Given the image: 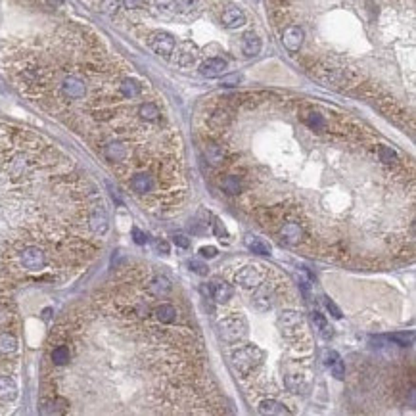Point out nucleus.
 <instances>
[{"label": "nucleus", "mask_w": 416, "mask_h": 416, "mask_svg": "<svg viewBox=\"0 0 416 416\" xmlns=\"http://www.w3.org/2000/svg\"><path fill=\"white\" fill-rule=\"evenodd\" d=\"M0 66L27 100L81 134L121 181L150 173L179 202L181 138L150 83L92 31L58 25L0 43Z\"/></svg>", "instance_id": "nucleus-1"}, {"label": "nucleus", "mask_w": 416, "mask_h": 416, "mask_svg": "<svg viewBox=\"0 0 416 416\" xmlns=\"http://www.w3.org/2000/svg\"><path fill=\"white\" fill-rule=\"evenodd\" d=\"M288 54L324 87L414 123V0H267Z\"/></svg>", "instance_id": "nucleus-2"}, {"label": "nucleus", "mask_w": 416, "mask_h": 416, "mask_svg": "<svg viewBox=\"0 0 416 416\" xmlns=\"http://www.w3.org/2000/svg\"><path fill=\"white\" fill-rule=\"evenodd\" d=\"M108 227L98 188L71 157L35 132L0 123V334L15 328V286L33 282L25 249L46 246L87 267ZM14 368L0 357V376Z\"/></svg>", "instance_id": "nucleus-3"}, {"label": "nucleus", "mask_w": 416, "mask_h": 416, "mask_svg": "<svg viewBox=\"0 0 416 416\" xmlns=\"http://www.w3.org/2000/svg\"><path fill=\"white\" fill-rule=\"evenodd\" d=\"M265 361V351L255 343H246L232 351L234 368L240 376H251Z\"/></svg>", "instance_id": "nucleus-4"}, {"label": "nucleus", "mask_w": 416, "mask_h": 416, "mask_svg": "<svg viewBox=\"0 0 416 416\" xmlns=\"http://www.w3.org/2000/svg\"><path fill=\"white\" fill-rule=\"evenodd\" d=\"M278 326L282 330L284 338L288 340H298L300 334H303L305 330V319L300 311H293V309H286L278 314Z\"/></svg>", "instance_id": "nucleus-5"}, {"label": "nucleus", "mask_w": 416, "mask_h": 416, "mask_svg": "<svg viewBox=\"0 0 416 416\" xmlns=\"http://www.w3.org/2000/svg\"><path fill=\"white\" fill-rule=\"evenodd\" d=\"M146 44L152 48L153 52H155V54H157V56H161V58H173V52H175L176 41H175V37H173V33L163 31V29H157V31L148 33Z\"/></svg>", "instance_id": "nucleus-6"}, {"label": "nucleus", "mask_w": 416, "mask_h": 416, "mask_svg": "<svg viewBox=\"0 0 416 416\" xmlns=\"http://www.w3.org/2000/svg\"><path fill=\"white\" fill-rule=\"evenodd\" d=\"M219 328L223 338H225V342L228 343L240 342L248 334V324L244 321V316H238V314H228L225 319H221Z\"/></svg>", "instance_id": "nucleus-7"}, {"label": "nucleus", "mask_w": 416, "mask_h": 416, "mask_svg": "<svg viewBox=\"0 0 416 416\" xmlns=\"http://www.w3.org/2000/svg\"><path fill=\"white\" fill-rule=\"evenodd\" d=\"M278 234H280V242L290 246V248H300L307 242L305 238V230L301 227L300 223H293V221H286L280 225L278 228Z\"/></svg>", "instance_id": "nucleus-8"}, {"label": "nucleus", "mask_w": 416, "mask_h": 416, "mask_svg": "<svg viewBox=\"0 0 416 416\" xmlns=\"http://www.w3.org/2000/svg\"><path fill=\"white\" fill-rule=\"evenodd\" d=\"M265 276H267L265 267H261V265H248V267H244L242 270H238L234 278H236V282H238L244 290H251V288H257V286L261 284L265 280Z\"/></svg>", "instance_id": "nucleus-9"}, {"label": "nucleus", "mask_w": 416, "mask_h": 416, "mask_svg": "<svg viewBox=\"0 0 416 416\" xmlns=\"http://www.w3.org/2000/svg\"><path fill=\"white\" fill-rule=\"evenodd\" d=\"M246 14L242 12V8H238L236 4H230V2H227L225 4V8L221 10V25L225 27V29H238V27H242V25H246Z\"/></svg>", "instance_id": "nucleus-10"}, {"label": "nucleus", "mask_w": 416, "mask_h": 416, "mask_svg": "<svg viewBox=\"0 0 416 416\" xmlns=\"http://www.w3.org/2000/svg\"><path fill=\"white\" fill-rule=\"evenodd\" d=\"M200 75H204L207 79H215V77H223L228 69V62L223 56H209L200 64Z\"/></svg>", "instance_id": "nucleus-11"}, {"label": "nucleus", "mask_w": 416, "mask_h": 416, "mask_svg": "<svg viewBox=\"0 0 416 416\" xmlns=\"http://www.w3.org/2000/svg\"><path fill=\"white\" fill-rule=\"evenodd\" d=\"M272 300H274V286L270 282H261L255 288V293H253V305L259 311H269V309H272V303H274Z\"/></svg>", "instance_id": "nucleus-12"}, {"label": "nucleus", "mask_w": 416, "mask_h": 416, "mask_svg": "<svg viewBox=\"0 0 416 416\" xmlns=\"http://www.w3.org/2000/svg\"><path fill=\"white\" fill-rule=\"evenodd\" d=\"M148 290L160 298V300H167L171 292H173V284L167 276H161V274H153V276H148Z\"/></svg>", "instance_id": "nucleus-13"}, {"label": "nucleus", "mask_w": 416, "mask_h": 416, "mask_svg": "<svg viewBox=\"0 0 416 416\" xmlns=\"http://www.w3.org/2000/svg\"><path fill=\"white\" fill-rule=\"evenodd\" d=\"M153 316L163 324H175L179 321V309L175 303L161 301L157 305H153Z\"/></svg>", "instance_id": "nucleus-14"}, {"label": "nucleus", "mask_w": 416, "mask_h": 416, "mask_svg": "<svg viewBox=\"0 0 416 416\" xmlns=\"http://www.w3.org/2000/svg\"><path fill=\"white\" fill-rule=\"evenodd\" d=\"M261 38L257 37V33L253 31H248L242 35V43H240V48H242V54L246 58H255L257 54L261 52Z\"/></svg>", "instance_id": "nucleus-15"}, {"label": "nucleus", "mask_w": 416, "mask_h": 416, "mask_svg": "<svg viewBox=\"0 0 416 416\" xmlns=\"http://www.w3.org/2000/svg\"><path fill=\"white\" fill-rule=\"evenodd\" d=\"M211 293H213V298H215L217 303H227L228 300H232L234 290H232V286L227 284L225 280L215 278V280L211 282Z\"/></svg>", "instance_id": "nucleus-16"}, {"label": "nucleus", "mask_w": 416, "mask_h": 416, "mask_svg": "<svg viewBox=\"0 0 416 416\" xmlns=\"http://www.w3.org/2000/svg\"><path fill=\"white\" fill-rule=\"evenodd\" d=\"M257 410L261 414H290V410L286 409L284 403L276 401L274 397H269V399L257 403Z\"/></svg>", "instance_id": "nucleus-17"}, {"label": "nucleus", "mask_w": 416, "mask_h": 416, "mask_svg": "<svg viewBox=\"0 0 416 416\" xmlns=\"http://www.w3.org/2000/svg\"><path fill=\"white\" fill-rule=\"evenodd\" d=\"M246 246H248L253 253H257V255H270V244L267 240H263V238H257V236H246Z\"/></svg>", "instance_id": "nucleus-18"}, {"label": "nucleus", "mask_w": 416, "mask_h": 416, "mask_svg": "<svg viewBox=\"0 0 416 416\" xmlns=\"http://www.w3.org/2000/svg\"><path fill=\"white\" fill-rule=\"evenodd\" d=\"M313 322H314V326L321 330V334H322V338H324V340H330V338H332V334H334V332H332V326H330L328 322H326V319H324V314L319 313V311H314V313H313Z\"/></svg>", "instance_id": "nucleus-19"}, {"label": "nucleus", "mask_w": 416, "mask_h": 416, "mask_svg": "<svg viewBox=\"0 0 416 416\" xmlns=\"http://www.w3.org/2000/svg\"><path fill=\"white\" fill-rule=\"evenodd\" d=\"M121 8V0H102L100 2V12L106 15H115Z\"/></svg>", "instance_id": "nucleus-20"}, {"label": "nucleus", "mask_w": 416, "mask_h": 416, "mask_svg": "<svg viewBox=\"0 0 416 416\" xmlns=\"http://www.w3.org/2000/svg\"><path fill=\"white\" fill-rule=\"evenodd\" d=\"M190 269H192V272L200 274V276H205V274L209 272V267H207L204 261H197V259H192V261H190Z\"/></svg>", "instance_id": "nucleus-21"}, {"label": "nucleus", "mask_w": 416, "mask_h": 416, "mask_svg": "<svg viewBox=\"0 0 416 416\" xmlns=\"http://www.w3.org/2000/svg\"><path fill=\"white\" fill-rule=\"evenodd\" d=\"M389 340H391V342H395L397 345L407 347V345H410V342H412V334H405V332H401V334H391V336H389Z\"/></svg>", "instance_id": "nucleus-22"}, {"label": "nucleus", "mask_w": 416, "mask_h": 416, "mask_svg": "<svg viewBox=\"0 0 416 416\" xmlns=\"http://www.w3.org/2000/svg\"><path fill=\"white\" fill-rule=\"evenodd\" d=\"M330 366H332V372H334V376H336L338 380L345 378V365H343L340 359H338V361H334Z\"/></svg>", "instance_id": "nucleus-23"}, {"label": "nucleus", "mask_w": 416, "mask_h": 416, "mask_svg": "<svg viewBox=\"0 0 416 416\" xmlns=\"http://www.w3.org/2000/svg\"><path fill=\"white\" fill-rule=\"evenodd\" d=\"M338 359H340V355H338L334 349H326L322 353V361H324V365H328V366L332 365L334 361H338Z\"/></svg>", "instance_id": "nucleus-24"}, {"label": "nucleus", "mask_w": 416, "mask_h": 416, "mask_svg": "<svg viewBox=\"0 0 416 416\" xmlns=\"http://www.w3.org/2000/svg\"><path fill=\"white\" fill-rule=\"evenodd\" d=\"M324 305H326V309H328L330 313H332V316H336V319H342V311L336 307V303L330 300V298H324Z\"/></svg>", "instance_id": "nucleus-25"}, {"label": "nucleus", "mask_w": 416, "mask_h": 416, "mask_svg": "<svg viewBox=\"0 0 416 416\" xmlns=\"http://www.w3.org/2000/svg\"><path fill=\"white\" fill-rule=\"evenodd\" d=\"M213 230H215V234L219 236L221 240H223V238H227V236H228L227 228H225V225H223V223H221L219 219H215V223H213Z\"/></svg>", "instance_id": "nucleus-26"}, {"label": "nucleus", "mask_w": 416, "mask_h": 416, "mask_svg": "<svg viewBox=\"0 0 416 416\" xmlns=\"http://www.w3.org/2000/svg\"><path fill=\"white\" fill-rule=\"evenodd\" d=\"M123 4L127 10H138L146 6V0H123Z\"/></svg>", "instance_id": "nucleus-27"}, {"label": "nucleus", "mask_w": 416, "mask_h": 416, "mask_svg": "<svg viewBox=\"0 0 416 416\" xmlns=\"http://www.w3.org/2000/svg\"><path fill=\"white\" fill-rule=\"evenodd\" d=\"M200 255L205 257V259H213V257H217V248H213V246H204V248L200 249Z\"/></svg>", "instance_id": "nucleus-28"}, {"label": "nucleus", "mask_w": 416, "mask_h": 416, "mask_svg": "<svg viewBox=\"0 0 416 416\" xmlns=\"http://www.w3.org/2000/svg\"><path fill=\"white\" fill-rule=\"evenodd\" d=\"M173 242H175V246H179V248H183V249L190 248V240L184 234H176L175 238H173Z\"/></svg>", "instance_id": "nucleus-29"}, {"label": "nucleus", "mask_w": 416, "mask_h": 416, "mask_svg": "<svg viewBox=\"0 0 416 416\" xmlns=\"http://www.w3.org/2000/svg\"><path fill=\"white\" fill-rule=\"evenodd\" d=\"M132 236H134V242H136V244H138V246H142V244H146V234L142 232V230H140V228H132Z\"/></svg>", "instance_id": "nucleus-30"}, {"label": "nucleus", "mask_w": 416, "mask_h": 416, "mask_svg": "<svg viewBox=\"0 0 416 416\" xmlns=\"http://www.w3.org/2000/svg\"><path fill=\"white\" fill-rule=\"evenodd\" d=\"M155 248H157V251H160V253H169V244L165 240L155 242Z\"/></svg>", "instance_id": "nucleus-31"}, {"label": "nucleus", "mask_w": 416, "mask_h": 416, "mask_svg": "<svg viewBox=\"0 0 416 416\" xmlns=\"http://www.w3.org/2000/svg\"><path fill=\"white\" fill-rule=\"evenodd\" d=\"M238 83H240V75H230V77H227V79H223V85H228V87L238 85Z\"/></svg>", "instance_id": "nucleus-32"}]
</instances>
